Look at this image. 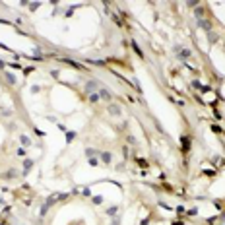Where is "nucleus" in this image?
<instances>
[{
	"instance_id": "0eeeda50",
	"label": "nucleus",
	"mask_w": 225,
	"mask_h": 225,
	"mask_svg": "<svg viewBox=\"0 0 225 225\" xmlns=\"http://www.w3.org/2000/svg\"><path fill=\"white\" fill-rule=\"evenodd\" d=\"M101 159H103L105 163H111L113 157H111V153H109V151H103V153H101Z\"/></svg>"
},
{
	"instance_id": "7ed1b4c3",
	"label": "nucleus",
	"mask_w": 225,
	"mask_h": 225,
	"mask_svg": "<svg viewBox=\"0 0 225 225\" xmlns=\"http://www.w3.org/2000/svg\"><path fill=\"white\" fill-rule=\"evenodd\" d=\"M198 27H200V29H206V31H210V29H212V23H210L208 19H198Z\"/></svg>"
},
{
	"instance_id": "9d476101",
	"label": "nucleus",
	"mask_w": 225,
	"mask_h": 225,
	"mask_svg": "<svg viewBox=\"0 0 225 225\" xmlns=\"http://www.w3.org/2000/svg\"><path fill=\"white\" fill-rule=\"evenodd\" d=\"M95 153H97V151H95L93 148H87V149H86V155H87L89 159H91V157H95Z\"/></svg>"
},
{
	"instance_id": "6e6552de",
	"label": "nucleus",
	"mask_w": 225,
	"mask_h": 225,
	"mask_svg": "<svg viewBox=\"0 0 225 225\" xmlns=\"http://www.w3.org/2000/svg\"><path fill=\"white\" fill-rule=\"evenodd\" d=\"M194 14H196V18H198V19H204V8H200V6H198L196 10H194Z\"/></svg>"
},
{
	"instance_id": "f03ea898",
	"label": "nucleus",
	"mask_w": 225,
	"mask_h": 225,
	"mask_svg": "<svg viewBox=\"0 0 225 225\" xmlns=\"http://www.w3.org/2000/svg\"><path fill=\"white\" fill-rule=\"evenodd\" d=\"M192 56V53L188 51V49H181V51H179V58H181V60H186V58H190Z\"/></svg>"
},
{
	"instance_id": "20e7f679",
	"label": "nucleus",
	"mask_w": 225,
	"mask_h": 225,
	"mask_svg": "<svg viewBox=\"0 0 225 225\" xmlns=\"http://www.w3.org/2000/svg\"><path fill=\"white\" fill-rule=\"evenodd\" d=\"M95 89H97V83L95 82H87V86H86V91L87 93H93Z\"/></svg>"
},
{
	"instance_id": "39448f33",
	"label": "nucleus",
	"mask_w": 225,
	"mask_h": 225,
	"mask_svg": "<svg viewBox=\"0 0 225 225\" xmlns=\"http://www.w3.org/2000/svg\"><path fill=\"white\" fill-rule=\"evenodd\" d=\"M31 167H33V161H31V159H25V163H23V171H31Z\"/></svg>"
},
{
	"instance_id": "2eb2a0df",
	"label": "nucleus",
	"mask_w": 225,
	"mask_h": 225,
	"mask_svg": "<svg viewBox=\"0 0 225 225\" xmlns=\"http://www.w3.org/2000/svg\"><path fill=\"white\" fill-rule=\"evenodd\" d=\"M103 202V196H93V204H101Z\"/></svg>"
},
{
	"instance_id": "6ab92c4d",
	"label": "nucleus",
	"mask_w": 225,
	"mask_h": 225,
	"mask_svg": "<svg viewBox=\"0 0 225 225\" xmlns=\"http://www.w3.org/2000/svg\"><path fill=\"white\" fill-rule=\"evenodd\" d=\"M2 68H4V62H2V60H0V70H2Z\"/></svg>"
},
{
	"instance_id": "f3484780",
	"label": "nucleus",
	"mask_w": 225,
	"mask_h": 225,
	"mask_svg": "<svg viewBox=\"0 0 225 225\" xmlns=\"http://www.w3.org/2000/svg\"><path fill=\"white\" fill-rule=\"evenodd\" d=\"M22 142L25 144V146H29V138H27V136H22Z\"/></svg>"
},
{
	"instance_id": "a211bd4d",
	"label": "nucleus",
	"mask_w": 225,
	"mask_h": 225,
	"mask_svg": "<svg viewBox=\"0 0 225 225\" xmlns=\"http://www.w3.org/2000/svg\"><path fill=\"white\" fill-rule=\"evenodd\" d=\"M35 134H37V136H45V132H43V130H39V128H35Z\"/></svg>"
},
{
	"instance_id": "423d86ee",
	"label": "nucleus",
	"mask_w": 225,
	"mask_h": 225,
	"mask_svg": "<svg viewBox=\"0 0 225 225\" xmlns=\"http://www.w3.org/2000/svg\"><path fill=\"white\" fill-rule=\"evenodd\" d=\"M4 76H6V80H8L10 83H12V86L16 83V76H14V74H10V72H4Z\"/></svg>"
},
{
	"instance_id": "f257e3e1",
	"label": "nucleus",
	"mask_w": 225,
	"mask_h": 225,
	"mask_svg": "<svg viewBox=\"0 0 225 225\" xmlns=\"http://www.w3.org/2000/svg\"><path fill=\"white\" fill-rule=\"evenodd\" d=\"M109 113L114 114V117H121V107L114 105V103H111V105H109Z\"/></svg>"
},
{
	"instance_id": "f8f14e48",
	"label": "nucleus",
	"mask_w": 225,
	"mask_h": 225,
	"mask_svg": "<svg viewBox=\"0 0 225 225\" xmlns=\"http://www.w3.org/2000/svg\"><path fill=\"white\" fill-rule=\"evenodd\" d=\"M89 99H91V103H97V101H99V93H91Z\"/></svg>"
},
{
	"instance_id": "ddd939ff",
	"label": "nucleus",
	"mask_w": 225,
	"mask_h": 225,
	"mask_svg": "<svg viewBox=\"0 0 225 225\" xmlns=\"http://www.w3.org/2000/svg\"><path fill=\"white\" fill-rule=\"evenodd\" d=\"M117 210H118L117 206H113V208H109V210H107V213H109V216H114V213H117Z\"/></svg>"
},
{
	"instance_id": "9b49d317",
	"label": "nucleus",
	"mask_w": 225,
	"mask_h": 225,
	"mask_svg": "<svg viewBox=\"0 0 225 225\" xmlns=\"http://www.w3.org/2000/svg\"><path fill=\"white\" fill-rule=\"evenodd\" d=\"M74 136H76V132H66V142H72Z\"/></svg>"
},
{
	"instance_id": "dca6fc26",
	"label": "nucleus",
	"mask_w": 225,
	"mask_h": 225,
	"mask_svg": "<svg viewBox=\"0 0 225 225\" xmlns=\"http://www.w3.org/2000/svg\"><path fill=\"white\" fill-rule=\"evenodd\" d=\"M217 41V35L216 33H210V43H216Z\"/></svg>"
},
{
	"instance_id": "1a4fd4ad",
	"label": "nucleus",
	"mask_w": 225,
	"mask_h": 225,
	"mask_svg": "<svg viewBox=\"0 0 225 225\" xmlns=\"http://www.w3.org/2000/svg\"><path fill=\"white\" fill-rule=\"evenodd\" d=\"M99 97H103V99H107V101H111V93H109L107 89H101V93H99Z\"/></svg>"
},
{
	"instance_id": "4468645a",
	"label": "nucleus",
	"mask_w": 225,
	"mask_h": 225,
	"mask_svg": "<svg viewBox=\"0 0 225 225\" xmlns=\"http://www.w3.org/2000/svg\"><path fill=\"white\" fill-rule=\"evenodd\" d=\"M89 165H91V167H97V165H99V161H97L95 157H91V159H89Z\"/></svg>"
}]
</instances>
